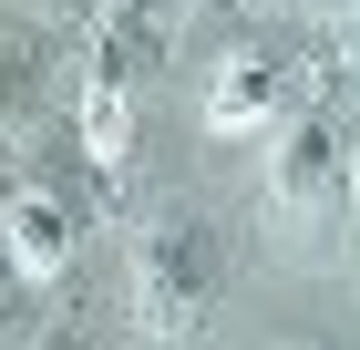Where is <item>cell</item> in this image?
<instances>
[{
  "label": "cell",
  "instance_id": "cell-1",
  "mask_svg": "<svg viewBox=\"0 0 360 350\" xmlns=\"http://www.w3.org/2000/svg\"><path fill=\"white\" fill-rule=\"evenodd\" d=\"M217 289H226V258H217V237H206V216L144 227V247H134V320L155 330V340H195L206 309H217Z\"/></svg>",
  "mask_w": 360,
  "mask_h": 350
},
{
  "label": "cell",
  "instance_id": "cell-2",
  "mask_svg": "<svg viewBox=\"0 0 360 350\" xmlns=\"http://www.w3.org/2000/svg\"><path fill=\"white\" fill-rule=\"evenodd\" d=\"M340 124L330 113H309V124H288V144H278V165H268V206L288 216V227H319V216L340 206Z\"/></svg>",
  "mask_w": 360,
  "mask_h": 350
},
{
  "label": "cell",
  "instance_id": "cell-3",
  "mask_svg": "<svg viewBox=\"0 0 360 350\" xmlns=\"http://www.w3.org/2000/svg\"><path fill=\"white\" fill-rule=\"evenodd\" d=\"M0 237H11V268L52 278L62 258H72V237H83V216L62 206L52 186H21V196H11V227H0Z\"/></svg>",
  "mask_w": 360,
  "mask_h": 350
},
{
  "label": "cell",
  "instance_id": "cell-4",
  "mask_svg": "<svg viewBox=\"0 0 360 350\" xmlns=\"http://www.w3.org/2000/svg\"><path fill=\"white\" fill-rule=\"evenodd\" d=\"M268 113H278V62H268V52L217 62V82H206V124H217V135H248V124H268Z\"/></svg>",
  "mask_w": 360,
  "mask_h": 350
},
{
  "label": "cell",
  "instance_id": "cell-5",
  "mask_svg": "<svg viewBox=\"0 0 360 350\" xmlns=\"http://www.w3.org/2000/svg\"><path fill=\"white\" fill-rule=\"evenodd\" d=\"M41 93H52V52H41L31 31H11V42H0V124H31Z\"/></svg>",
  "mask_w": 360,
  "mask_h": 350
},
{
  "label": "cell",
  "instance_id": "cell-6",
  "mask_svg": "<svg viewBox=\"0 0 360 350\" xmlns=\"http://www.w3.org/2000/svg\"><path fill=\"white\" fill-rule=\"evenodd\" d=\"M288 350H350V340H288Z\"/></svg>",
  "mask_w": 360,
  "mask_h": 350
},
{
  "label": "cell",
  "instance_id": "cell-7",
  "mask_svg": "<svg viewBox=\"0 0 360 350\" xmlns=\"http://www.w3.org/2000/svg\"><path fill=\"white\" fill-rule=\"evenodd\" d=\"M41 350H72V340H41Z\"/></svg>",
  "mask_w": 360,
  "mask_h": 350
},
{
  "label": "cell",
  "instance_id": "cell-8",
  "mask_svg": "<svg viewBox=\"0 0 360 350\" xmlns=\"http://www.w3.org/2000/svg\"><path fill=\"white\" fill-rule=\"evenodd\" d=\"M350 11H360V0H350Z\"/></svg>",
  "mask_w": 360,
  "mask_h": 350
}]
</instances>
